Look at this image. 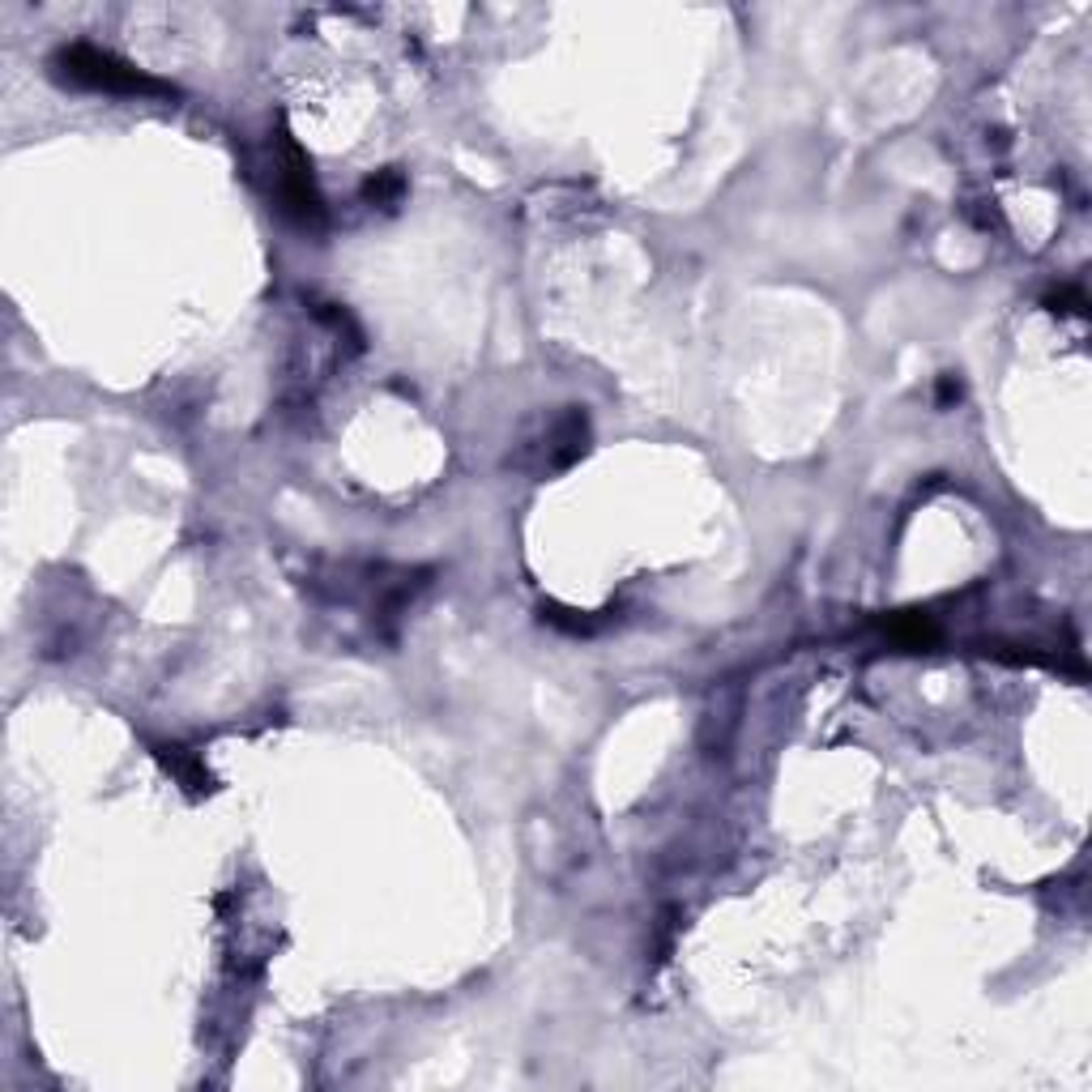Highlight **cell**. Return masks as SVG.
<instances>
[{
  "mask_svg": "<svg viewBox=\"0 0 1092 1092\" xmlns=\"http://www.w3.org/2000/svg\"><path fill=\"white\" fill-rule=\"evenodd\" d=\"M51 69L64 86H78V90H94V94H128V99H158V94H175L167 82L142 73L137 64L120 60L115 51H103V47H90V43H69L60 47Z\"/></svg>",
  "mask_w": 1092,
  "mask_h": 1092,
  "instance_id": "1",
  "label": "cell"
},
{
  "mask_svg": "<svg viewBox=\"0 0 1092 1092\" xmlns=\"http://www.w3.org/2000/svg\"><path fill=\"white\" fill-rule=\"evenodd\" d=\"M402 192H406V179H402V171H393V167H389V171H376V175L363 184V197H367L371 206H384V210L398 206Z\"/></svg>",
  "mask_w": 1092,
  "mask_h": 1092,
  "instance_id": "5",
  "label": "cell"
},
{
  "mask_svg": "<svg viewBox=\"0 0 1092 1092\" xmlns=\"http://www.w3.org/2000/svg\"><path fill=\"white\" fill-rule=\"evenodd\" d=\"M154 755L163 759V768L167 773L188 790V794H206V790H214V777H210V768L192 755L188 747H175V743H163V747H154Z\"/></svg>",
  "mask_w": 1092,
  "mask_h": 1092,
  "instance_id": "3",
  "label": "cell"
},
{
  "mask_svg": "<svg viewBox=\"0 0 1092 1092\" xmlns=\"http://www.w3.org/2000/svg\"><path fill=\"white\" fill-rule=\"evenodd\" d=\"M951 402H960V384H956V376H943L939 380V406H951Z\"/></svg>",
  "mask_w": 1092,
  "mask_h": 1092,
  "instance_id": "7",
  "label": "cell"
},
{
  "mask_svg": "<svg viewBox=\"0 0 1092 1092\" xmlns=\"http://www.w3.org/2000/svg\"><path fill=\"white\" fill-rule=\"evenodd\" d=\"M883 631L896 640V645H905V649H922V645H930V640H935V623L926 615H914V611L887 619Z\"/></svg>",
  "mask_w": 1092,
  "mask_h": 1092,
  "instance_id": "4",
  "label": "cell"
},
{
  "mask_svg": "<svg viewBox=\"0 0 1092 1092\" xmlns=\"http://www.w3.org/2000/svg\"><path fill=\"white\" fill-rule=\"evenodd\" d=\"M282 210L291 214V222L299 227H320L325 222V206H320V192L312 184V167L299 154L295 142H286V167H282Z\"/></svg>",
  "mask_w": 1092,
  "mask_h": 1092,
  "instance_id": "2",
  "label": "cell"
},
{
  "mask_svg": "<svg viewBox=\"0 0 1092 1092\" xmlns=\"http://www.w3.org/2000/svg\"><path fill=\"white\" fill-rule=\"evenodd\" d=\"M1050 307H1054V312H1084V295H1079L1075 286H1063V291L1050 299Z\"/></svg>",
  "mask_w": 1092,
  "mask_h": 1092,
  "instance_id": "6",
  "label": "cell"
}]
</instances>
